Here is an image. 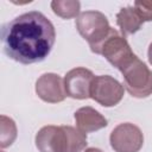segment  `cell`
<instances>
[{"label":"cell","mask_w":152,"mask_h":152,"mask_svg":"<svg viewBox=\"0 0 152 152\" xmlns=\"http://www.w3.org/2000/svg\"><path fill=\"white\" fill-rule=\"evenodd\" d=\"M56 40L53 24L40 12L31 11L6 23L1 28L5 53L23 64L44 61Z\"/></svg>","instance_id":"obj_1"},{"label":"cell","mask_w":152,"mask_h":152,"mask_svg":"<svg viewBox=\"0 0 152 152\" xmlns=\"http://www.w3.org/2000/svg\"><path fill=\"white\" fill-rule=\"evenodd\" d=\"M36 146L40 152H81L87 146V137L71 126H44L36 134Z\"/></svg>","instance_id":"obj_2"},{"label":"cell","mask_w":152,"mask_h":152,"mask_svg":"<svg viewBox=\"0 0 152 152\" xmlns=\"http://www.w3.org/2000/svg\"><path fill=\"white\" fill-rule=\"evenodd\" d=\"M76 28L89 43L90 50L97 53L100 46L109 36L110 27L107 17L99 11H86L76 18Z\"/></svg>","instance_id":"obj_3"},{"label":"cell","mask_w":152,"mask_h":152,"mask_svg":"<svg viewBox=\"0 0 152 152\" xmlns=\"http://www.w3.org/2000/svg\"><path fill=\"white\" fill-rule=\"evenodd\" d=\"M124 87L134 97L144 99L152 94V71L135 55L120 69Z\"/></svg>","instance_id":"obj_4"},{"label":"cell","mask_w":152,"mask_h":152,"mask_svg":"<svg viewBox=\"0 0 152 152\" xmlns=\"http://www.w3.org/2000/svg\"><path fill=\"white\" fill-rule=\"evenodd\" d=\"M97 55H102L113 66L118 68L119 70L134 56L127 39L115 28H112L109 36L100 46Z\"/></svg>","instance_id":"obj_5"},{"label":"cell","mask_w":152,"mask_h":152,"mask_svg":"<svg viewBox=\"0 0 152 152\" xmlns=\"http://www.w3.org/2000/svg\"><path fill=\"white\" fill-rule=\"evenodd\" d=\"M90 97L103 107H113L124 97V86L109 75L95 76L90 88Z\"/></svg>","instance_id":"obj_6"},{"label":"cell","mask_w":152,"mask_h":152,"mask_svg":"<svg viewBox=\"0 0 152 152\" xmlns=\"http://www.w3.org/2000/svg\"><path fill=\"white\" fill-rule=\"evenodd\" d=\"M109 141L115 152H139L144 144V135L138 126L124 122L112 131Z\"/></svg>","instance_id":"obj_7"},{"label":"cell","mask_w":152,"mask_h":152,"mask_svg":"<svg viewBox=\"0 0 152 152\" xmlns=\"http://www.w3.org/2000/svg\"><path fill=\"white\" fill-rule=\"evenodd\" d=\"M94 77V74L89 69L82 66L68 71L64 77V88L66 96L77 100L90 97V88Z\"/></svg>","instance_id":"obj_8"},{"label":"cell","mask_w":152,"mask_h":152,"mask_svg":"<svg viewBox=\"0 0 152 152\" xmlns=\"http://www.w3.org/2000/svg\"><path fill=\"white\" fill-rule=\"evenodd\" d=\"M36 93L39 99L49 103L62 102L65 96L64 80L53 72L43 74L36 82Z\"/></svg>","instance_id":"obj_9"},{"label":"cell","mask_w":152,"mask_h":152,"mask_svg":"<svg viewBox=\"0 0 152 152\" xmlns=\"http://www.w3.org/2000/svg\"><path fill=\"white\" fill-rule=\"evenodd\" d=\"M75 121H76L77 129H80L84 134L99 131L101 128H104L108 125L107 119L103 115H101L97 110L88 106L76 110Z\"/></svg>","instance_id":"obj_10"},{"label":"cell","mask_w":152,"mask_h":152,"mask_svg":"<svg viewBox=\"0 0 152 152\" xmlns=\"http://www.w3.org/2000/svg\"><path fill=\"white\" fill-rule=\"evenodd\" d=\"M145 21L138 13L134 6H127L120 10L116 14V24L124 37L135 33Z\"/></svg>","instance_id":"obj_11"},{"label":"cell","mask_w":152,"mask_h":152,"mask_svg":"<svg viewBox=\"0 0 152 152\" xmlns=\"http://www.w3.org/2000/svg\"><path fill=\"white\" fill-rule=\"evenodd\" d=\"M80 7L81 4L80 1H74V0H56L51 2V8L55 14L63 19H70L76 17L80 13Z\"/></svg>","instance_id":"obj_12"},{"label":"cell","mask_w":152,"mask_h":152,"mask_svg":"<svg viewBox=\"0 0 152 152\" xmlns=\"http://www.w3.org/2000/svg\"><path fill=\"white\" fill-rule=\"evenodd\" d=\"M17 138V126L14 121L5 115H1V134H0V146L5 148L11 146Z\"/></svg>","instance_id":"obj_13"},{"label":"cell","mask_w":152,"mask_h":152,"mask_svg":"<svg viewBox=\"0 0 152 152\" xmlns=\"http://www.w3.org/2000/svg\"><path fill=\"white\" fill-rule=\"evenodd\" d=\"M133 6L144 21H152V1H135Z\"/></svg>","instance_id":"obj_14"},{"label":"cell","mask_w":152,"mask_h":152,"mask_svg":"<svg viewBox=\"0 0 152 152\" xmlns=\"http://www.w3.org/2000/svg\"><path fill=\"white\" fill-rule=\"evenodd\" d=\"M147 56H148V62L152 64V43L148 46V51H147Z\"/></svg>","instance_id":"obj_15"},{"label":"cell","mask_w":152,"mask_h":152,"mask_svg":"<svg viewBox=\"0 0 152 152\" xmlns=\"http://www.w3.org/2000/svg\"><path fill=\"white\" fill-rule=\"evenodd\" d=\"M84 152H103V151H101L100 148H95V147H89V148H87Z\"/></svg>","instance_id":"obj_16"}]
</instances>
